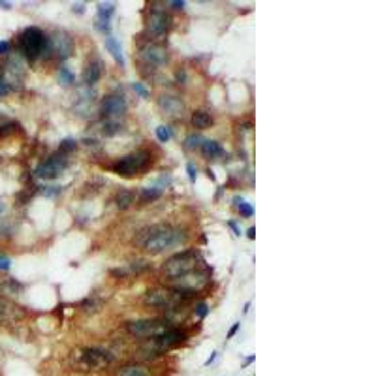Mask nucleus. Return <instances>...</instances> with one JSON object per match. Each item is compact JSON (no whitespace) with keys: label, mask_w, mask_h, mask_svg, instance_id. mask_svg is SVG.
Instances as JSON below:
<instances>
[{"label":"nucleus","mask_w":376,"mask_h":376,"mask_svg":"<svg viewBox=\"0 0 376 376\" xmlns=\"http://www.w3.org/2000/svg\"><path fill=\"white\" fill-rule=\"evenodd\" d=\"M128 104L122 94H107L102 104H100V113L104 119H119L126 113Z\"/></svg>","instance_id":"nucleus-12"},{"label":"nucleus","mask_w":376,"mask_h":376,"mask_svg":"<svg viewBox=\"0 0 376 376\" xmlns=\"http://www.w3.org/2000/svg\"><path fill=\"white\" fill-rule=\"evenodd\" d=\"M105 49H107V51L111 53V57H113V60H115L117 64H119V66H121V68H124V55H122V47H121V43H119V41L115 40V38H113V36H107V38H105Z\"/></svg>","instance_id":"nucleus-18"},{"label":"nucleus","mask_w":376,"mask_h":376,"mask_svg":"<svg viewBox=\"0 0 376 376\" xmlns=\"http://www.w3.org/2000/svg\"><path fill=\"white\" fill-rule=\"evenodd\" d=\"M10 267H12V260L8 256L0 254V271H8Z\"/></svg>","instance_id":"nucleus-34"},{"label":"nucleus","mask_w":376,"mask_h":376,"mask_svg":"<svg viewBox=\"0 0 376 376\" xmlns=\"http://www.w3.org/2000/svg\"><path fill=\"white\" fill-rule=\"evenodd\" d=\"M0 8H2V10H12V2H4V0H0Z\"/></svg>","instance_id":"nucleus-47"},{"label":"nucleus","mask_w":376,"mask_h":376,"mask_svg":"<svg viewBox=\"0 0 376 376\" xmlns=\"http://www.w3.org/2000/svg\"><path fill=\"white\" fill-rule=\"evenodd\" d=\"M205 266V261H203L202 254L197 252L196 249H186L179 254H173L171 258L164 261L162 266V275L164 278H168L169 280H175V278L183 277L186 273L194 271V269H200V267Z\"/></svg>","instance_id":"nucleus-3"},{"label":"nucleus","mask_w":376,"mask_h":376,"mask_svg":"<svg viewBox=\"0 0 376 376\" xmlns=\"http://www.w3.org/2000/svg\"><path fill=\"white\" fill-rule=\"evenodd\" d=\"M250 128H252V122H250V121L243 122V124H239V130H243V132H249Z\"/></svg>","instance_id":"nucleus-44"},{"label":"nucleus","mask_w":376,"mask_h":376,"mask_svg":"<svg viewBox=\"0 0 376 376\" xmlns=\"http://www.w3.org/2000/svg\"><path fill=\"white\" fill-rule=\"evenodd\" d=\"M175 77H177V83H179V85H185V81H186V72L183 68L181 70H177V74H175Z\"/></svg>","instance_id":"nucleus-38"},{"label":"nucleus","mask_w":376,"mask_h":376,"mask_svg":"<svg viewBox=\"0 0 376 376\" xmlns=\"http://www.w3.org/2000/svg\"><path fill=\"white\" fill-rule=\"evenodd\" d=\"M190 122L196 130H207V128H211L214 124V117L205 109H197L192 113Z\"/></svg>","instance_id":"nucleus-16"},{"label":"nucleus","mask_w":376,"mask_h":376,"mask_svg":"<svg viewBox=\"0 0 376 376\" xmlns=\"http://www.w3.org/2000/svg\"><path fill=\"white\" fill-rule=\"evenodd\" d=\"M152 164V154L150 150L147 149H139L134 150L126 157L117 158L115 162L111 164L109 169L115 175H121V177H134V175H139L147 171L149 166Z\"/></svg>","instance_id":"nucleus-4"},{"label":"nucleus","mask_w":376,"mask_h":376,"mask_svg":"<svg viewBox=\"0 0 376 376\" xmlns=\"http://www.w3.org/2000/svg\"><path fill=\"white\" fill-rule=\"evenodd\" d=\"M100 305H102V303H100L96 297H87V299L81 303V308L83 311H87V313H91V311L94 313V311H98L100 308Z\"/></svg>","instance_id":"nucleus-30"},{"label":"nucleus","mask_w":376,"mask_h":376,"mask_svg":"<svg viewBox=\"0 0 376 376\" xmlns=\"http://www.w3.org/2000/svg\"><path fill=\"white\" fill-rule=\"evenodd\" d=\"M158 197H162V188H158V186H152V188H143V190L139 192V202L141 203H149V202H154Z\"/></svg>","instance_id":"nucleus-23"},{"label":"nucleus","mask_w":376,"mask_h":376,"mask_svg":"<svg viewBox=\"0 0 376 376\" xmlns=\"http://www.w3.org/2000/svg\"><path fill=\"white\" fill-rule=\"evenodd\" d=\"M171 128L166 126V124H160V126L157 128V139L160 141V143H168L169 139H171Z\"/></svg>","instance_id":"nucleus-28"},{"label":"nucleus","mask_w":376,"mask_h":376,"mask_svg":"<svg viewBox=\"0 0 376 376\" xmlns=\"http://www.w3.org/2000/svg\"><path fill=\"white\" fill-rule=\"evenodd\" d=\"M68 168V157L62 154V152H53L46 160H41L38 166H36L34 173L36 177L46 181H53L57 179L58 175H62L64 169Z\"/></svg>","instance_id":"nucleus-8"},{"label":"nucleus","mask_w":376,"mask_h":376,"mask_svg":"<svg viewBox=\"0 0 376 376\" xmlns=\"http://www.w3.org/2000/svg\"><path fill=\"white\" fill-rule=\"evenodd\" d=\"M70 363L77 372H100L115 363V353L100 346H83L72 352Z\"/></svg>","instance_id":"nucleus-2"},{"label":"nucleus","mask_w":376,"mask_h":376,"mask_svg":"<svg viewBox=\"0 0 376 376\" xmlns=\"http://www.w3.org/2000/svg\"><path fill=\"white\" fill-rule=\"evenodd\" d=\"M134 202H136V194H134V190L121 188V190L115 194V205L121 209V211H126V209H130L134 205Z\"/></svg>","instance_id":"nucleus-19"},{"label":"nucleus","mask_w":376,"mask_h":376,"mask_svg":"<svg viewBox=\"0 0 376 376\" xmlns=\"http://www.w3.org/2000/svg\"><path fill=\"white\" fill-rule=\"evenodd\" d=\"M186 241H188V233L183 228L160 222V224H152L139 230V233L134 239V245L141 247L147 254L157 256L173 249V247L185 245Z\"/></svg>","instance_id":"nucleus-1"},{"label":"nucleus","mask_w":376,"mask_h":376,"mask_svg":"<svg viewBox=\"0 0 376 376\" xmlns=\"http://www.w3.org/2000/svg\"><path fill=\"white\" fill-rule=\"evenodd\" d=\"M122 130V124L119 122V119H104L102 121V134L104 136H115Z\"/></svg>","instance_id":"nucleus-22"},{"label":"nucleus","mask_w":376,"mask_h":376,"mask_svg":"<svg viewBox=\"0 0 376 376\" xmlns=\"http://www.w3.org/2000/svg\"><path fill=\"white\" fill-rule=\"evenodd\" d=\"M43 194H46V196H57V194H60V192H62V188H60V186H46V188H43Z\"/></svg>","instance_id":"nucleus-35"},{"label":"nucleus","mask_w":376,"mask_h":376,"mask_svg":"<svg viewBox=\"0 0 376 376\" xmlns=\"http://www.w3.org/2000/svg\"><path fill=\"white\" fill-rule=\"evenodd\" d=\"M2 209H4V203L0 202V213H2Z\"/></svg>","instance_id":"nucleus-50"},{"label":"nucleus","mask_w":376,"mask_h":376,"mask_svg":"<svg viewBox=\"0 0 376 376\" xmlns=\"http://www.w3.org/2000/svg\"><path fill=\"white\" fill-rule=\"evenodd\" d=\"M115 376H152L150 369L143 363H124L115 370Z\"/></svg>","instance_id":"nucleus-15"},{"label":"nucleus","mask_w":376,"mask_h":376,"mask_svg":"<svg viewBox=\"0 0 376 376\" xmlns=\"http://www.w3.org/2000/svg\"><path fill=\"white\" fill-rule=\"evenodd\" d=\"M194 313H196L197 318L203 320L209 314V305L205 303V301H200V303L196 305V308H194Z\"/></svg>","instance_id":"nucleus-31"},{"label":"nucleus","mask_w":376,"mask_h":376,"mask_svg":"<svg viewBox=\"0 0 376 376\" xmlns=\"http://www.w3.org/2000/svg\"><path fill=\"white\" fill-rule=\"evenodd\" d=\"M77 149V141L72 138H66L60 141V147H58V152H62V154H66L68 157L70 152H74V150Z\"/></svg>","instance_id":"nucleus-27"},{"label":"nucleus","mask_w":376,"mask_h":376,"mask_svg":"<svg viewBox=\"0 0 376 376\" xmlns=\"http://www.w3.org/2000/svg\"><path fill=\"white\" fill-rule=\"evenodd\" d=\"M72 12H77L79 13V15H81V13H85V4H83V2H79V4H74V6H72Z\"/></svg>","instance_id":"nucleus-41"},{"label":"nucleus","mask_w":376,"mask_h":376,"mask_svg":"<svg viewBox=\"0 0 376 376\" xmlns=\"http://www.w3.org/2000/svg\"><path fill=\"white\" fill-rule=\"evenodd\" d=\"M200 150H202V154L207 158V160L224 157V149H222V145H220L218 141H214V139H203Z\"/></svg>","instance_id":"nucleus-17"},{"label":"nucleus","mask_w":376,"mask_h":376,"mask_svg":"<svg viewBox=\"0 0 376 376\" xmlns=\"http://www.w3.org/2000/svg\"><path fill=\"white\" fill-rule=\"evenodd\" d=\"M102 75H104V62L102 60H93V62H89L83 70V83L85 85H94V83H98L102 79Z\"/></svg>","instance_id":"nucleus-14"},{"label":"nucleus","mask_w":376,"mask_h":376,"mask_svg":"<svg viewBox=\"0 0 376 376\" xmlns=\"http://www.w3.org/2000/svg\"><path fill=\"white\" fill-rule=\"evenodd\" d=\"M216 356H218V352H213L211 356H209L207 359H205V363H203V367H209V365L214 363V359H216Z\"/></svg>","instance_id":"nucleus-42"},{"label":"nucleus","mask_w":376,"mask_h":376,"mask_svg":"<svg viewBox=\"0 0 376 376\" xmlns=\"http://www.w3.org/2000/svg\"><path fill=\"white\" fill-rule=\"evenodd\" d=\"M239 327H241V322H235V324L230 327V331H228V335H226V341H228V339H233V337L237 335Z\"/></svg>","instance_id":"nucleus-36"},{"label":"nucleus","mask_w":376,"mask_h":376,"mask_svg":"<svg viewBox=\"0 0 376 376\" xmlns=\"http://www.w3.org/2000/svg\"><path fill=\"white\" fill-rule=\"evenodd\" d=\"M115 13V4L113 2H98V19L100 23H109L111 15Z\"/></svg>","instance_id":"nucleus-20"},{"label":"nucleus","mask_w":376,"mask_h":376,"mask_svg":"<svg viewBox=\"0 0 376 376\" xmlns=\"http://www.w3.org/2000/svg\"><path fill=\"white\" fill-rule=\"evenodd\" d=\"M143 303L157 311H179L185 301L171 288H150L145 292Z\"/></svg>","instance_id":"nucleus-6"},{"label":"nucleus","mask_w":376,"mask_h":376,"mask_svg":"<svg viewBox=\"0 0 376 376\" xmlns=\"http://www.w3.org/2000/svg\"><path fill=\"white\" fill-rule=\"evenodd\" d=\"M202 143H203L202 136H200V134H196V132H192V134H188V136H186V139H185V149L186 150H196V149H200V147H202Z\"/></svg>","instance_id":"nucleus-25"},{"label":"nucleus","mask_w":376,"mask_h":376,"mask_svg":"<svg viewBox=\"0 0 376 376\" xmlns=\"http://www.w3.org/2000/svg\"><path fill=\"white\" fill-rule=\"evenodd\" d=\"M132 89L139 94V96H141V98H149L150 96V93L143 87V85H141V83H132Z\"/></svg>","instance_id":"nucleus-33"},{"label":"nucleus","mask_w":376,"mask_h":376,"mask_svg":"<svg viewBox=\"0 0 376 376\" xmlns=\"http://www.w3.org/2000/svg\"><path fill=\"white\" fill-rule=\"evenodd\" d=\"M47 51L55 53V57H58L60 60H66L74 53L72 36L68 32H64V30H57L51 38H47Z\"/></svg>","instance_id":"nucleus-11"},{"label":"nucleus","mask_w":376,"mask_h":376,"mask_svg":"<svg viewBox=\"0 0 376 376\" xmlns=\"http://www.w3.org/2000/svg\"><path fill=\"white\" fill-rule=\"evenodd\" d=\"M19 51L27 60L34 62L47 53V36L38 27H27L19 34Z\"/></svg>","instance_id":"nucleus-5"},{"label":"nucleus","mask_w":376,"mask_h":376,"mask_svg":"<svg viewBox=\"0 0 376 376\" xmlns=\"http://www.w3.org/2000/svg\"><path fill=\"white\" fill-rule=\"evenodd\" d=\"M21 290H23V284L17 282L15 278H6L0 282V292L6 295H17Z\"/></svg>","instance_id":"nucleus-21"},{"label":"nucleus","mask_w":376,"mask_h":376,"mask_svg":"<svg viewBox=\"0 0 376 376\" xmlns=\"http://www.w3.org/2000/svg\"><path fill=\"white\" fill-rule=\"evenodd\" d=\"M173 29V17L166 10H152L147 17V32L152 38H164Z\"/></svg>","instance_id":"nucleus-10"},{"label":"nucleus","mask_w":376,"mask_h":376,"mask_svg":"<svg viewBox=\"0 0 376 376\" xmlns=\"http://www.w3.org/2000/svg\"><path fill=\"white\" fill-rule=\"evenodd\" d=\"M249 308H250V301H247V303H245V308H243V313L247 314V313H249Z\"/></svg>","instance_id":"nucleus-49"},{"label":"nucleus","mask_w":376,"mask_h":376,"mask_svg":"<svg viewBox=\"0 0 376 376\" xmlns=\"http://www.w3.org/2000/svg\"><path fill=\"white\" fill-rule=\"evenodd\" d=\"M158 105H160V109L164 113H168L169 117H181L183 115V111H185V104H183V100L179 96H175V94H162L160 98H158Z\"/></svg>","instance_id":"nucleus-13"},{"label":"nucleus","mask_w":376,"mask_h":376,"mask_svg":"<svg viewBox=\"0 0 376 376\" xmlns=\"http://www.w3.org/2000/svg\"><path fill=\"white\" fill-rule=\"evenodd\" d=\"M256 361V356H249V358L245 359V363H243V367H249L250 363H254Z\"/></svg>","instance_id":"nucleus-48"},{"label":"nucleus","mask_w":376,"mask_h":376,"mask_svg":"<svg viewBox=\"0 0 376 376\" xmlns=\"http://www.w3.org/2000/svg\"><path fill=\"white\" fill-rule=\"evenodd\" d=\"M10 49H12V43L10 41H0V55H8L10 53Z\"/></svg>","instance_id":"nucleus-37"},{"label":"nucleus","mask_w":376,"mask_h":376,"mask_svg":"<svg viewBox=\"0 0 376 376\" xmlns=\"http://www.w3.org/2000/svg\"><path fill=\"white\" fill-rule=\"evenodd\" d=\"M124 327H126L128 333L132 337H136V339H145V341H149L152 337H157L158 333H162L164 329L173 327V324H171V320H168V318H147V320H132V322H128Z\"/></svg>","instance_id":"nucleus-7"},{"label":"nucleus","mask_w":376,"mask_h":376,"mask_svg":"<svg viewBox=\"0 0 376 376\" xmlns=\"http://www.w3.org/2000/svg\"><path fill=\"white\" fill-rule=\"evenodd\" d=\"M233 203H235V207H237L239 214L243 216V218H250L252 214H254V207L250 205L249 202H245L243 197H233Z\"/></svg>","instance_id":"nucleus-24"},{"label":"nucleus","mask_w":376,"mask_h":376,"mask_svg":"<svg viewBox=\"0 0 376 376\" xmlns=\"http://www.w3.org/2000/svg\"><path fill=\"white\" fill-rule=\"evenodd\" d=\"M19 128V124L15 121H2L0 122V138H6V136H12L15 130Z\"/></svg>","instance_id":"nucleus-26"},{"label":"nucleus","mask_w":376,"mask_h":376,"mask_svg":"<svg viewBox=\"0 0 376 376\" xmlns=\"http://www.w3.org/2000/svg\"><path fill=\"white\" fill-rule=\"evenodd\" d=\"M247 237H249L250 241H254V239H256V228H254V226H250V228H249V232H247Z\"/></svg>","instance_id":"nucleus-43"},{"label":"nucleus","mask_w":376,"mask_h":376,"mask_svg":"<svg viewBox=\"0 0 376 376\" xmlns=\"http://www.w3.org/2000/svg\"><path fill=\"white\" fill-rule=\"evenodd\" d=\"M8 93H10V85L4 79H0V96H6Z\"/></svg>","instance_id":"nucleus-40"},{"label":"nucleus","mask_w":376,"mask_h":376,"mask_svg":"<svg viewBox=\"0 0 376 376\" xmlns=\"http://www.w3.org/2000/svg\"><path fill=\"white\" fill-rule=\"evenodd\" d=\"M6 311H8V308H6V303H4V301L0 299V320L4 318V314H6Z\"/></svg>","instance_id":"nucleus-45"},{"label":"nucleus","mask_w":376,"mask_h":376,"mask_svg":"<svg viewBox=\"0 0 376 376\" xmlns=\"http://www.w3.org/2000/svg\"><path fill=\"white\" fill-rule=\"evenodd\" d=\"M186 173H188V179H190V183H196V179H197V168L192 162L186 164Z\"/></svg>","instance_id":"nucleus-32"},{"label":"nucleus","mask_w":376,"mask_h":376,"mask_svg":"<svg viewBox=\"0 0 376 376\" xmlns=\"http://www.w3.org/2000/svg\"><path fill=\"white\" fill-rule=\"evenodd\" d=\"M168 4L173 8V10H183V8L186 6V2H183V0H171V2H168Z\"/></svg>","instance_id":"nucleus-39"},{"label":"nucleus","mask_w":376,"mask_h":376,"mask_svg":"<svg viewBox=\"0 0 376 376\" xmlns=\"http://www.w3.org/2000/svg\"><path fill=\"white\" fill-rule=\"evenodd\" d=\"M58 81L62 83V85H72L75 81V77L66 66H60V70H58Z\"/></svg>","instance_id":"nucleus-29"},{"label":"nucleus","mask_w":376,"mask_h":376,"mask_svg":"<svg viewBox=\"0 0 376 376\" xmlns=\"http://www.w3.org/2000/svg\"><path fill=\"white\" fill-rule=\"evenodd\" d=\"M228 226H230V228H232L233 232H235V235H237V237H239V235H241V230H239V228H237V224H235V222H228Z\"/></svg>","instance_id":"nucleus-46"},{"label":"nucleus","mask_w":376,"mask_h":376,"mask_svg":"<svg viewBox=\"0 0 376 376\" xmlns=\"http://www.w3.org/2000/svg\"><path fill=\"white\" fill-rule=\"evenodd\" d=\"M139 58L147 66H166L169 62V53L158 41H145L139 46Z\"/></svg>","instance_id":"nucleus-9"}]
</instances>
